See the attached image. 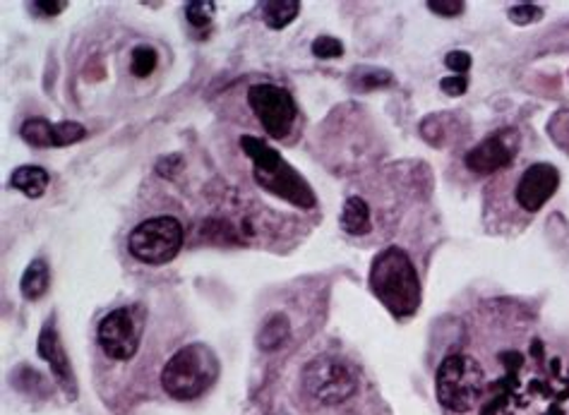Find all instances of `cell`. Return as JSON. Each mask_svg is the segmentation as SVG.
Returning <instances> with one entry per match:
<instances>
[{"instance_id": "9c48e42d", "label": "cell", "mask_w": 569, "mask_h": 415, "mask_svg": "<svg viewBox=\"0 0 569 415\" xmlns=\"http://www.w3.org/2000/svg\"><path fill=\"white\" fill-rule=\"evenodd\" d=\"M248 104L269 137L283 139L291 133L298 116V106L287 90L269 82L252 84L248 90Z\"/></svg>"}, {"instance_id": "52a82bcc", "label": "cell", "mask_w": 569, "mask_h": 415, "mask_svg": "<svg viewBox=\"0 0 569 415\" xmlns=\"http://www.w3.org/2000/svg\"><path fill=\"white\" fill-rule=\"evenodd\" d=\"M183 224L174 217H154L133 228L127 250L142 264L162 267L176 260L183 248Z\"/></svg>"}, {"instance_id": "7402d4cb", "label": "cell", "mask_w": 569, "mask_h": 415, "mask_svg": "<svg viewBox=\"0 0 569 415\" xmlns=\"http://www.w3.org/2000/svg\"><path fill=\"white\" fill-rule=\"evenodd\" d=\"M312 53L322 61H330V59H339V55L344 53V46H341V41L334 37H318L312 41Z\"/></svg>"}, {"instance_id": "ba28073f", "label": "cell", "mask_w": 569, "mask_h": 415, "mask_svg": "<svg viewBox=\"0 0 569 415\" xmlns=\"http://www.w3.org/2000/svg\"><path fill=\"white\" fill-rule=\"evenodd\" d=\"M145 310L139 305H125L111 310L106 318L99 322L96 339L104 355L111 361L125 363L135 357L145 334Z\"/></svg>"}, {"instance_id": "30bf717a", "label": "cell", "mask_w": 569, "mask_h": 415, "mask_svg": "<svg viewBox=\"0 0 569 415\" xmlns=\"http://www.w3.org/2000/svg\"><path fill=\"white\" fill-rule=\"evenodd\" d=\"M517 142H519L517 133L511 131L495 133L468 152L464 164L468 170H474L478 176H490L495 170L511 164V159H515L517 154Z\"/></svg>"}, {"instance_id": "ac0fdd59", "label": "cell", "mask_w": 569, "mask_h": 415, "mask_svg": "<svg viewBox=\"0 0 569 415\" xmlns=\"http://www.w3.org/2000/svg\"><path fill=\"white\" fill-rule=\"evenodd\" d=\"M20 137L27 142L30 147L37 149H49L53 147V123L44 121V118H32L22 125Z\"/></svg>"}, {"instance_id": "83f0119b", "label": "cell", "mask_w": 569, "mask_h": 415, "mask_svg": "<svg viewBox=\"0 0 569 415\" xmlns=\"http://www.w3.org/2000/svg\"><path fill=\"white\" fill-rule=\"evenodd\" d=\"M180 164H183L180 156H178V154H170V156H166V159L159 162V166H156V170H159V176H164V178H174L176 170L180 168Z\"/></svg>"}, {"instance_id": "d6986e66", "label": "cell", "mask_w": 569, "mask_h": 415, "mask_svg": "<svg viewBox=\"0 0 569 415\" xmlns=\"http://www.w3.org/2000/svg\"><path fill=\"white\" fill-rule=\"evenodd\" d=\"M156 65H159V53L152 46H135L131 53V73L139 80H147Z\"/></svg>"}, {"instance_id": "44dd1931", "label": "cell", "mask_w": 569, "mask_h": 415, "mask_svg": "<svg viewBox=\"0 0 569 415\" xmlns=\"http://www.w3.org/2000/svg\"><path fill=\"white\" fill-rule=\"evenodd\" d=\"M353 82L359 84L361 90H377V87H385V84H392L394 77L385 70H363L361 75H355Z\"/></svg>"}, {"instance_id": "2e32d148", "label": "cell", "mask_w": 569, "mask_h": 415, "mask_svg": "<svg viewBox=\"0 0 569 415\" xmlns=\"http://www.w3.org/2000/svg\"><path fill=\"white\" fill-rule=\"evenodd\" d=\"M298 12H301L298 0H269V3H262V20L269 30L289 27L298 18Z\"/></svg>"}, {"instance_id": "7a4b0ae2", "label": "cell", "mask_w": 569, "mask_h": 415, "mask_svg": "<svg viewBox=\"0 0 569 415\" xmlns=\"http://www.w3.org/2000/svg\"><path fill=\"white\" fill-rule=\"evenodd\" d=\"M370 289L396 320L411 318L421 305L418 271L402 248L382 250L370 267Z\"/></svg>"}, {"instance_id": "5bb4252c", "label": "cell", "mask_w": 569, "mask_h": 415, "mask_svg": "<svg viewBox=\"0 0 569 415\" xmlns=\"http://www.w3.org/2000/svg\"><path fill=\"white\" fill-rule=\"evenodd\" d=\"M339 224H341V228H344L349 236H365V234H370V228H373V224H370V207L365 205V199L349 197L344 209H341Z\"/></svg>"}, {"instance_id": "e0dca14e", "label": "cell", "mask_w": 569, "mask_h": 415, "mask_svg": "<svg viewBox=\"0 0 569 415\" xmlns=\"http://www.w3.org/2000/svg\"><path fill=\"white\" fill-rule=\"evenodd\" d=\"M289 334H291L289 320L281 318V314H275V318H269V320L262 324L260 334H258V346H260L262 351H277V349L281 346V343L289 339Z\"/></svg>"}, {"instance_id": "7c38bea8", "label": "cell", "mask_w": 569, "mask_h": 415, "mask_svg": "<svg viewBox=\"0 0 569 415\" xmlns=\"http://www.w3.org/2000/svg\"><path fill=\"white\" fill-rule=\"evenodd\" d=\"M39 355L51 365V372L55 375V380L63 384V390L75 396L77 390H75V380H73V367H70V357L63 349L61 336H59V332H55L53 322H46L44 329H41Z\"/></svg>"}, {"instance_id": "603a6c76", "label": "cell", "mask_w": 569, "mask_h": 415, "mask_svg": "<svg viewBox=\"0 0 569 415\" xmlns=\"http://www.w3.org/2000/svg\"><path fill=\"white\" fill-rule=\"evenodd\" d=\"M445 65L452 70L454 75H466L468 68H472V55H468L466 51H452V53H447Z\"/></svg>"}, {"instance_id": "5b68a950", "label": "cell", "mask_w": 569, "mask_h": 415, "mask_svg": "<svg viewBox=\"0 0 569 415\" xmlns=\"http://www.w3.org/2000/svg\"><path fill=\"white\" fill-rule=\"evenodd\" d=\"M219 377V361L205 343H190L168 357L162 370L164 392L176 401H195Z\"/></svg>"}, {"instance_id": "d4e9b609", "label": "cell", "mask_w": 569, "mask_h": 415, "mask_svg": "<svg viewBox=\"0 0 569 415\" xmlns=\"http://www.w3.org/2000/svg\"><path fill=\"white\" fill-rule=\"evenodd\" d=\"M540 15H544V12H540V8H536V6H517L509 10V20L517 24L536 22V20H540Z\"/></svg>"}, {"instance_id": "8992f818", "label": "cell", "mask_w": 569, "mask_h": 415, "mask_svg": "<svg viewBox=\"0 0 569 415\" xmlns=\"http://www.w3.org/2000/svg\"><path fill=\"white\" fill-rule=\"evenodd\" d=\"M303 392L320 406L346 404L359 392V375L355 370L334 355L315 357L303 367Z\"/></svg>"}, {"instance_id": "277c9868", "label": "cell", "mask_w": 569, "mask_h": 415, "mask_svg": "<svg viewBox=\"0 0 569 415\" xmlns=\"http://www.w3.org/2000/svg\"><path fill=\"white\" fill-rule=\"evenodd\" d=\"M488 372L476 355L449 353L437 367L435 392L439 406L452 415H468L486 390Z\"/></svg>"}, {"instance_id": "8fae6325", "label": "cell", "mask_w": 569, "mask_h": 415, "mask_svg": "<svg viewBox=\"0 0 569 415\" xmlns=\"http://www.w3.org/2000/svg\"><path fill=\"white\" fill-rule=\"evenodd\" d=\"M560 188V174L552 164H534L524 170L517 183V205L524 211H538Z\"/></svg>"}, {"instance_id": "ffe728a7", "label": "cell", "mask_w": 569, "mask_h": 415, "mask_svg": "<svg viewBox=\"0 0 569 415\" xmlns=\"http://www.w3.org/2000/svg\"><path fill=\"white\" fill-rule=\"evenodd\" d=\"M215 12L217 6L211 3V0H193V3L185 6V18H188V22L197 27V30H203V27L215 20Z\"/></svg>"}, {"instance_id": "3957f363", "label": "cell", "mask_w": 569, "mask_h": 415, "mask_svg": "<svg viewBox=\"0 0 569 415\" xmlns=\"http://www.w3.org/2000/svg\"><path fill=\"white\" fill-rule=\"evenodd\" d=\"M240 149H244L248 159L252 162V176L258 180L260 188L293 207L312 209L318 205L315 193H312L306 178L298 174L293 166L283 162L277 149L267 147L262 139L252 135L240 137Z\"/></svg>"}, {"instance_id": "4316f807", "label": "cell", "mask_w": 569, "mask_h": 415, "mask_svg": "<svg viewBox=\"0 0 569 415\" xmlns=\"http://www.w3.org/2000/svg\"><path fill=\"white\" fill-rule=\"evenodd\" d=\"M68 8V3H63V0H37V3H32V10H37V12H41V15H49V18H53V15H61V12Z\"/></svg>"}, {"instance_id": "484cf974", "label": "cell", "mask_w": 569, "mask_h": 415, "mask_svg": "<svg viewBox=\"0 0 569 415\" xmlns=\"http://www.w3.org/2000/svg\"><path fill=\"white\" fill-rule=\"evenodd\" d=\"M439 87H443L445 94H449V96H462L468 87V80H466V75H452L439 82Z\"/></svg>"}, {"instance_id": "9a60e30c", "label": "cell", "mask_w": 569, "mask_h": 415, "mask_svg": "<svg viewBox=\"0 0 569 415\" xmlns=\"http://www.w3.org/2000/svg\"><path fill=\"white\" fill-rule=\"evenodd\" d=\"M51 286V269L46 260H34L30 267L24 269L22 281H20V291L27 300H39L49 291Z\"/></svg>"}, {"instance_id": "6da1fadb", "label": "cell", "mask_w": 569, "mask_h": 415, "mask_svg": "<svg viewBox=\"0 0 569 415\" xmlns=\"http://www.w3.org/2000/svg\"><path fill=\"white\" fill-rule=\"evenodd\" d=\"M472 413L569 415V351L544 336H529L521 346L500 351Z\"/></svg>"}, {"instance_id": "4fadbf2b", "label": "cell", "mask_w": 569, "mask_h": 415, "mask_svg": "<svg viewBox=\"0 0 569 415\" xmlns=\"http://www.w3.org/2000/svg\"><path fill=\"white\" fill-rule=\"evenodd\" d=\"M49 170L41 166H20L15 174L10 176V188L20 190L27 197H41L49 188Z\"/></svg>"}, {"instance_id": "cb8c5ba5", "label": "cell", "mask_w": 569, "mask_h": 415, "mask_svg": "<svg viewBox=\"0 0 569 415\" xmlns=\"http://www.w3.org/2000/svg\"><path fill=\"white\" fill-rule=\"evenodd\" d=\"M428 8L443 18H454V15H462L466 6L462 0H431Z\"/></svg>"}]
</instances>
